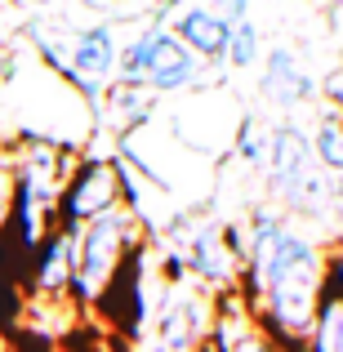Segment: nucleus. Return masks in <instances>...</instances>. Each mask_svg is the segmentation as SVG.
I'll return each mask as SVG.
<instances>
[{"label":"nucleus","instance_id":"nucleus-4","mask_svg":"<svg viewBox=\"0 0 343 352\" xmlns=\"http://www.w3.org/2000/svg\"><path fill=\"white\" fill-rule=\"evenodd\" d=\"M197 58L201 54L174 27H147L120 50V76L147 80L156 94H174V89H188L201 76Z\"/></svg>","mask_w":343,"mask_h":352},{"label":"nucleus","instance_id":"nucleus-11","mask_svg":"<svg viewBox=\"0 0 343 352\" xmlns=\"http://www.w3.org/2000/svg\"><path fill=\"white\" fill-rule=\"evenodd\" d=\"M152 94L156 89L147 85V80H129V76H120V85H112V94H107L103 107H107V116H112V125L120 134L152 116Z\"/></svg>","mask_w":343,"mask_h":352},{"label":"nucleus","instance_id":"nucleus-15","mask_svg":"<svg viewBox=\"0 0 343 352\" xmlns=\"http://www.w3.org/2000/svg\"><path fill=\"white\" fill-rule=\"evenodd\" d=\"M228 67H254L258 63V27L250 23V18H241V23H232V41H228V54H223Z\"/></svg>","mask_w":343,"mask_h":352},{"label":"nucleus","instance_id":"nucleus-6","mask_svg":"<svg viewBox=\"0 0 343 352\" xmlns=\"http://www.w3.org/2000/svg\"><path fill=\"white\" fill-rule=\"evenodd\" d=\"M120 67L116 58V41L107 27H85V32L71 41V54H67V80L85 94V103L103 107V85L112 80V72Z\"/></svg>","mask_w":343,"mask_h":352},{"label":"nucleus","instance_id":"nucleus-17","mask_svg":"<svg viewBox=\"0 0 343 352\" xmlns=\"http://www.w3.org/2000/svg\"><path fill=\"white\" fill-rule=\"evenodd\" d=\"M210 5H214L219 14H228L232 23H241V18H250V0H210Z\"/></svg>","mask_w":343,"mask_h":352},{"label":"nucleus","instance_id":"nucleus-10","mask_svg":"<svg viewBox=\"0 0 343 352\" xmlns=\"http://www.w3.org/2000/svg\"><path fill=\"white\" fill-rule=\"evenodd\" d=\"M76 276V232L63 228V232H49L41 241V254H36V285H41L49 299H58L63 290Z\"/></svg>","mask_w":343,"mask_h":352},{"label":"nucleus","instance_id":"nucleus-7","mask_svg":"<svg viewBox=\"0 0 343 352\" xmlns=\"http://www.w3.org/2000/svg\"><path fill=\"white\" fill-rule=\"evenodd\" d=\"M258 94L267 98L281 112H294V107L312 103L317 98V80L308 76L303 58L290 50V45H272L263 58V76H258Z\"/></svg>","mask_w":343,"mask_h":352},{"label":"nucleus","instance_id":"nucleus-5","mask_svg":"<svg viewBox=\"0 0 343 352\" xmlns=\"http://www.w3.org/2000/svg\"><path fill=\"white\" fill-rule=\"evenodd\" d=\"M120 165L112 161H85L67 183H63V197H58V214H63V228L76 232L80 223H89L94 214L120 206Z\"/></svg>","mask_w":343,"mask_h":352},{"label":"nucleus","instance_id":"nucleus-3","mask_svg":"<svg viewBox=\"0 0 343 352\" xmlns=\"http://www.w3.org/2000/svg\"><path fill=\"white\" fill-rule=\"evenodd\" d=\"M129 245L134 241V206H112L94 214L89 223L76 228V276H71V294L80 303H98L112 276L125 267Z\"/></svg>","mask_w":343,"mask_h":352},{"label":"nucleus","instance_id":"nucleus-2","mask_svg":"<svg viewBox=\"0 0 343 352\" xmlns=\"http://www.w3.org/2000/svg\"><path fill=\"white\" fill-rule=\"evenodd\" d=\"M267 192L294 214H321L335 201V179L321 165L317 143L299 120L272 125V161H267Z\"/></svg>","mask_w":343,"mask_h":352},{"label":"nucleus","instance_id":"nucleus-8","mask_svg":"<svg viewBox=\"0 0 343 352\" xmlns=\"http://www.w3.org/2000/svg\"><path fill=\"white\" fill-rule=\"evenodd\" d=\"M210 303L206 294H179L174 303H165L156 312V344L165 348H192V344H210Z\"/></svg>","mask_w":343,"mask_h":352},{"label":"nucleus","instance_id":"nucleus-14","mask_svg":"<svg viewBox=\"0 0 343 352\" xmlns=\"http://www.w3.org/2000/svg\"><path fill=\"white\" fill-rule=\"evenodd\" d=\"M312 143H317V156L330 174H343V112H321L317 129H312Z\"/></svg>","mask_w":343,"mask_h":352},{"label":"nucleus","instance_id":"nucleus-16","mask_svg":"<svg viewBox=\"0 0 343 352\" xmlns=\"http://www.w3.org/2000/svg\"><path fill=\"white\" fill-rule=\"evenodd\" d=\"M321 89H326V98H330V103H335L339 112H343V67H335V72H330V76L321 80Z\"/></svg>","mask_w":343,"mask_h":352},{"label":"nucleus","instance_id":"nucleus-13","mask_svg":"<svg viewBox=\"0 0 343 352\" xmlns=\"http://www.w3.org/2000/svg\"><path fill=\"white\" fill-rule=\"evenodd\" d=\"M236 156L250 165V170L267 174V161H272V125H263L258 116H245L236 129Z\"/></svg>","mask_w":343,"mask_h":352},{"label":"nucleus","instance_id":"nucleus-12","mask_svg":"<svg viewBox=\"0 0 343 352\" xmlns=\"http://www.w3.org/2000/svg\"><path fill=\"white\" fill-rule=\"evenodd\" d=\"M308 344L321 352H343V294L330 290V285H321V308H317V321H312Z\"/></svg>","mask_w":343,"mask_h":352},{"label":"nucleus","instance_id":"nucleus-1","mask_svg":"<svg viewBox=\"0 0 343 352\" xmlns=\"http://www.w3.org/2000/svg\"><path fill=\"white\" fill-rule=\"evenodd\" d=\"M245 236H250L245 281L258 326H267L276 339L308 344L321 308V276H326V258H321L317 241L299 232L272 206H258L250 214Z\"/></svg>","mask_w":343,"mask_h":352},{"label":"nucleus","instance_id":"nucleus-9","mask_svg":"<svg viewBox=\"0 0 343 352\" xmlns=\"http://www.w3.org/2000/svg\"><path fill=\"white\" fill-rule=\"evenodd\" d=\"M174 32L201 54V58H223L228 54V41H232V18L219 14L214 5H183L174 14Z\"/></svg>","mask_w":343,"mask_h":352}]
</instances>
